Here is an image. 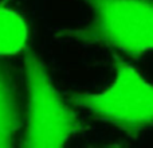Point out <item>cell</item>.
Here are the masks:
<instances>
[{
    "label": "cell",
    "mask_w": 153,
    "mask_h": 148,
    "mask_svg": "<svg viewBox=\"0 0 153 148\" xmlns=\"http://www.w3.org/2000/svg\"><path fill=\"white\" fill-rule=\"evenodd\" d=\"M91 20L58 32L62 39L117 50L133 59L153 53V0H83Z\"/></svg>",
    "instance_id": "obj_1"
},
{
    "label": "cell",
    "mask_w": 153,
    "mask_h": 148,
    "mask_svg": "<svg viewBox=\"0 0 153 148\" xmlns=\"http://www.w3.org/2000/svg\"><path fill=\"white\" fill-rule=\"evenodd\" d=\"M71 102L133 139L153 127V82L120 57L105 89L73 93Z\"/></svg>",
    "instance_id": "obj_2"
},
{
    "label": "cell",
    "mask_w": 153,
    "mask_h": 148,
    "mask_svg": "<svg viewBox=\"0 0 153 148\" xmlns=\"http://www.w3.org/2000/svg\"><path fill=\"white\" fill-rule=\"evenodd\" d=\"M27 113L22 146L62 147L82 129L81 119L56 89L46 65L35 53L24 58Z\"/></svg>",
    "instance_id": "obj_3"
},
{
    "label": "cell",
    "mask_w": 153,
    "mask_h": 148,
    "mask_svg": "<svg viewBox=\"0 0 153 148\" xmlns=\"http://www.w3.org/2000/svg\"><path fill=\"white\" fill-rule=\"evenodd\" d=\"M20 128V108L12 75L0 62V147L13 144Z\"/></svg>",
    "instance_id": "obj_4"
},
{
    "label": "cell",
    "mask_w": 153,
    "mask_h": 148,
    "mask_svg": "<svg viewBox=\"0 0 153 148\" xmlns=\"http://www.w3.org/2000/svg\"><path fill=\"white\" fill-rule=\"evenodd\" d=\"M30 38L27 20L18 11L0 4V57H12L26 50Z\"/></svg>",
    "instance_id": "obj_5"
}]
</instances>
